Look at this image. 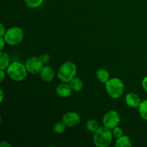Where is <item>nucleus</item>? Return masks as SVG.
Segmentation results:
<instances>
[{
	"instance_id": "obj_1",
	"label": "nucleus",
	"mask_w": 147,
	"mask_h": 147,
	"mask_svg": "<svg viewBox=\"0 0 147 147\" xmlns=\"http://www.w3.org/2000/svg\"><path fill=\"white\" fill-rule=\"evenodd\" d=\"M7 73L9 77L14 81L20 82L27 78V71L25 65L20 62H13L7 68Z\"/></svg>"
},
{
	"instance_id": "obj_2",
	"label": "nucleus",
	"mask_w": 147,
	"mask_h": 147,
	"mask_svg": "<svg viewBox=\"0 0 147 147\" xmlns=\"http://www.w3.org/2000/svg\"><path fill=\"white\" fill-rule=\"evenodd\" d=\"M113 132L111 129L105 127H100L93 135L94 144L98 147H107L111 144L113 140Z\"/></svg>"
},
{
	"instance_id": "obj_3",
	"label": "nucleus",
	"mask_w": 147,
	"mask_h": 147,
	"mask_svg": "<svg viewBox=\"0 0 147 147\" xmlns=\"http://www.w3.org/2000/svg\"><path fill=\"white\" fill-rule=\"evenodd\" d=\"M77 66L73 62H65L60 66L57 76L62 82L70 83L76 76Z\"/></svg>"
},
{
	"instance_id": "obj_4",
	"label": "nucleus",
	"mask_w": 147,
	"mask_h": 147,
	"mask_svg": "<svg viewBox=\"0 0 147 147\" xmlns=\"http://www.w3.org/2000/svg\"><path fill=\"white\" fill-rule=\"evenodd\" d=\"M106 89L108 95L111 98L117 99L122 96L124 90V85L122 80L118 78L109 79L106 83Z\"/></svg>"
},
{
	"instance_id": "obj_5",
	"label": "nucleus",
	"mask_w": 147,
	"mask_h": 147,
	"mask_svg": "<svg viewBox=\"0 0 147 147\" xmlns=\"http://www.w3.org/2000/svg\"><path fill=\"white\" fill-rule=\"evenodd\" d=\"M3 37L7 45L15 46L22 42L24 39V32L22 29L20 27H12L7 30Z\"/></svg>"
},
{
	"instance_id": "obj_6",
	"label": "nucleus",
	"mask_w": 147,
	"mask_h": 147,
	"mask_svg": "<svg viewBox=\"0 0 147 147\" xmlns=\"http://www.w3.org/2000/svg\"><path fill=\"white\" fill-rule=\"evenodd\" d=\"M121 121L119 113L116 111H109L104 115L103 119V123L105 127L109 129H113L117 127Z\"/></svg>"
},
{
	"instance_id": "obj_7",
	"label": "nucleus",
	"mask_w": 147,
	"mask_h": 147,
	"mask_svg": "<svg viewBox=\"0 0 147 147\" xmlns=\"http://www.w3.org/2000/svg\"><path fill=\"white\" fill-rule=\"evenodd\" d=\"M24 65H25L28 73H30V74L34 75L40 73L44 64L42 63L40 57H31L27 59Z\"/></svg>"
},
{
	"instance_id": "obj_8",
	"label": "nucleus",
	"mask_w": 147,
	"mask_h": 147,
	"mask_svg": "<svg viewBox=\"0 0 147 147\" xmlns=\"http://www.w3.org/2000/svg\"><path fill=\"white\" fill-rule=\"evenodd\" d=\"M62 121L68 127H73V126H78L80 123V116L78 113L76 112H68L63 116Z\"/></svg>"
},
{
	"instance_id": "obj_9",
	"label": "nucleus",
	"mask_w": 147,
	"mask_h": 147,
	"mask_svg": "<svg viewBox=\"0 0 147 147\" xmlns=\"http://www.w3.org/2000/svg\"><path fill=\"white\" fill-rule=\"evenodd\" d=\"M55 91L57 96H59L60 97L67 98L71 95L73 89H72L70 83L63 82L56 87Z\"/></svg>"
},
{
	"instance_id": "obj_10",
	"label": "nucleus",
	"mask_w": 147,
	"mask_h": 147,
	"mask_svg": "<svg viewBox=\"0 0 147 147\" xmlns=\"http://www.w3.org/2000/svg\"><path fill=\"white\" fill-rule=\"evenodd\" d=\"M126 104L132 108H138L141 103V98L136 93H129L125 98Z\"/></svg>"
},
{
	"instance_id": "obj_11",
	"label": "nucleus",
	"mask_w": 147,
	"mask_h": 147,
	"mask_svg": "<svg viewBox=\"0 0 147 147\" xmlns=\"http://www.w3.org/2000/svg\"><path fill=\"white\" fill-rule=\"evenodd\" d=\"M40 73L42 80H44L45 82H50L54 78V71L50 66H43L42 69Z\"/></svg>"
},
{
	"instance_id": "obj_12",
	"label": "nucleus",
	"mask_w": 147,
	"mask_h": 147,
	"mask_svg": "<svg viewBox=\"0 0 147 147\" xmlns=\"http://www.w3.org/2000/svg\"><path fill=\"white\" fill-rule=\"evenodd\" d=\"M96 78L100 83H106L109 80L110 76H109V73L107 70L100 68L96 72Z\"/></svg>"
},
{
	"instance_id": "obj_13",
	"label": "nucleus",
	"mask_w": 147,
	"mask_h": 147,
	"mask_svg": "<svg viewBox=\"0 0 147 147\" xmlns=\"http://www.w3.org/2000/svg\"><path fill=\"white\" fill-rule=\"evenodd\" d=\"M10 65L9 56L5 52L2 50L0 53V69L1 70H5Z\"/></svg>"
},
{
	"instance_id": "obj_14",
	"label": "nucleus",
	"mask_w": 147,
	"mask_h": 147,
	"mask_svg": "<svg viewBox=\"0 0 147 147\" xmlns=\"http://www.w3.org/2000/svg\"><path fill=\"white\" fill-rule=\"evenodd\" d=\"M131 141L130 138L127 136H122L121 137L117 139L116 142V147H130L131 146Z\"/></svg>"
},
{
	"instance_id": "obj_15",
	"label": "nucleus",
	"mask_w": 147,
	"mask_h": 147,
	"mask_svg": "<svg viewBox=\"0 0 147 147\" xmlns=\"http://www.w3.org/2000/svg\"><path fill=\"white\" fill-rule=\"evenodd\" d=\"M69 83H70L73 90H75V91L77 92L83 89V86H84V83H83V80L80 78H79L76 77H75Z\"/></svg>"
},
{
	"instance_id": "obj_16",
	"label": "nucleus",
	"mask_w": 147,
	"mask_h": 147,
	"mask_svg": "<svg viewBox=\"0 0 147 147\" xmlns=\"http://www.w3.org/2000/svg\"><path fill=\"white\" fill-rule=\"evenodd\" d=\"M86 128L89 132L94 134L100 128V126H99V123L97 121L94 120V119H90L86 122Z\"/></svg>"
},
{
	"instance_id": "obj_17",
	"label": "nucleus",
	"mask_w": 147,
	"mask_h": 147,
	"mask_svg": "<svg viewBox=\"0 0 147 147\" xmlns=\"http://www.w3.org/2000/svg\"><path fill=\"white\" fill-rule=\"evenodd\" d=\"M67 125L62 121H57L53 126V131L54 133L59 134H62L65 131Z\"/></svg>"
},
{
	"instance_id": "obj_18",
	"label": "nucleus",
	"mask_w": 147,
	"mask_h": 147,
	"mask_svg": "<svg viewBox=\"0 0 147 147\" xmlns=\"http://www.w3.org/2000/svg\"><path fill=\"white\" fill-rule=\"evenodd\" d=\"M139 111L142 119L147 121V99L141 102L139 106Z\"/></svg>"
},
{
	"instance_id": "obj_19",
	"label": "nucleus",
	"mask_w": 147,
	"mask_h": 147,
	"mask_svg": "<svg viewBox=\"0 0 147 147\" xmlns=\"http://www.w3.org/2000/svg\"><path fill=\"white\" fill-rule=\"evenodd\" d=\"M44 0H24L26 6L28 8L35 9L42 4Z\"/></svg>"
},
{
	"instance_id": "obj_20",
	"label": "nucleus",
	"mask_w": 147,
	"mask_h": 147,
	"mask_svg": "<svg viewBox=\"0 0 147 147\" xmlns=\"http://www.w3.org/2000/svg\"><path fill=\"white\" fill-rule=\"evenodd\" d=\"M112 132H113V136H115L116 139H119V138L121 137L122 136H123V129H122L121 128L119 127V126L114 128V129H113V131Z\"/></svg>"
},
{
	"instance_id": "obj_21",
	"label": "nucleus",
	"mask_w": 147,
	"mask_h": 147,
	"mask_svg": "<svg viewBox=\"0 0 147 147\" xmlns=\"http://www.w3.org/2000/svg\"><path fill=\"white\" fill-rule=\"evenodd\" d=\"M39 57H40V59L41 60L42 63L44 65L47 64V63L50 62V55H49L48 54H46V53H45V54H42Z\"/></svg>"
},
{
	"instance_id": "obj_22",
	"label": "nucleus",
	"mask_w": 147,
	"mask_h": 147,
	"mask_svg": "<svg viewBox=\"0 0 147 147\" xmlns=\"http://www.w3.org/2000/svg\"><path fill=\"white\" fill-rule=\"evenodd\" d=\"M6 32L7 31H6V29L5 27H4V26L3 25V24H0V36H1V37H4Z\"/></svg>"
},
{
	"instance_id": "obj_23",
	"label": "nucleus",
	"mask_w": 147,
	"mask_h": 147,
	"mask_svg": "<svg viewBox=\"0 0 147 147\" xmlns=\"http://www.w3.org/2000/svg\"><path fill=\"white\" fill-rule=\"evenodd\" d=\"M142 88H144V90H145L146 91H147V76L146 77H145L143 79V80H142Z\"/></svg>"
},
{
	"instance_id": "obj_24",
	"label": "nucleus",
	"mask_w": 147,
	"mask_h": 147,
	"mask_svg": "<svg viewBox=\"0 0 147 147\" xmlns=\"http://www.w3.org/2000/svg\"><path fill=\"white\" fill-rule=\"evenodd\" d=\"M5 44H6V41L4 40V37H0V50H1V51L4 49V45H5Z\"/></svg>"
},
{
	"instance_id": "obj_25",
	"label": "nucleus",
	"mask_w": 147,
	"mask_h": 147,
	"mask_svg": "<svg viewBox=\"0 0 147 147\" xmlns=\"http://www.w3.org/2000/svg\"><path fill=\"white\" fill-rule=\"evenodd\" d=\"M4 78H5V73H4V70L0 69V82H2L4 80Z\"/></svg>"
},
{
	"instance_id": "obj_26",
	"label": "nucleus",
	"mask_w": 147,
	"mask_h": 147,
	"mask_svg": "<svg viewBox=\"0 0 147 147\" xmlns=\"http://www.w3.org/2000/svg\"><path fill=\"white\" fill-rule=\"evenodd\" d=\"M0 146L1 147H4V146H11V144L9 143H7V142H5L4 141H3L1 143V144H0Z\"/></svg>"
},
{
	"instance_id": "obj_27",
	"label": "nucleus",
	"mask_w": 147,
	"mask_h": 147,
	"mask_svg": "<svg viewBox=\"0 0 147 147\" xmlns=\"http://www.w3.org/2000/svg\"><path fill=\"white\" fill-rule=\"evenodd\" d=\"M0 93H1V98H0V102L3 101V99H4V92H3L2 89H0Z\"/></svg>"
}]
</instances>
